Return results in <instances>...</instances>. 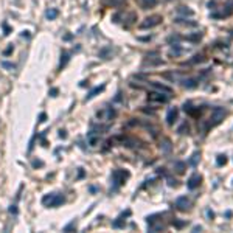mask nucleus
<instances>
[{
	"label": "nucleus",
	"instance_id": "obj_1",
	"mask_svg": "<svg viewBox=\"0 0 233 233\" xmlns=\"http://www.w3.org/2000/svg\"><path fill=\"white\" fill-rule=\"evenodd\" d=\"M227 115V112H225V109H222V107H215L213 110H212V115H210V118L207 120V123L202 126V131H204V134L210 129V128H215V126H218L222 120H224V116Z\"/></svg>",
	"mask_w": 233,
	"mask_h": 233
},
{
	"label": "nucleus",
	"instance_id": "obj_2",
	"mask_svg": "<svg viewBox=\"0 0 233 233\" xmlns=\"http://www.w3.org/2000/svg\"><path fill=\"white\" fill-rule=\"evenodd\" d=\"M129 171H124V170H113L112 171V191L118 190L121 185L126 183V180L129 179Z\"/></svg>",
	"mask_w": 233,
	"mask_h": 233
},
{
	"label": "nucleus",
	"instance_id": "obj_3",
	"mask_svg": "<svg viewBox=\"0 0 233 233\" xmlns=\"http://www.w3.org/2000/svg\"><path fill=\"white\" fill-rule=\"evenodd\" d=\"M64 201H65L64 196L59 194V193H50V194H45V196L42 197V204H44L45 207H52V208H56V207L62 205Z\"/></svg>",
	"mask_w": 233,
	"mask_h": 233
},
{
	"label": "nucleus",
	"instance_id": "obj_4",
	"mask_svg": "<svg viewBox=\"0 0 233 233\" xmlns=\"http://www.w3.org/2000/svg\"><path fill=\"white\" fill-rule=\"evenodd\" d=\"M146 222H148V230L149 231H160V230H163V227H165V224L162 221V213H155V215L148 216Z\"/></svg>",
	"mask_w": 233,
	"mask_h": 233
},
{
	"label": "nucleus",
	"instance_id": "obj_5",
	"mask_svg": "<svg viewBox=\"0 0 233 233\" xmlns=\"http://www.w3.org/2000/svg\"><path fill=\"white\" fill-rule=\"evenodd\" d=\"M115 115H116L115 109H112V107H103L101 110L97 112V118L100 121H112L115 118Z\"/></svg>",
	"mask_w": 233,
	"mask_h": 233
},
{
	"label": "nucleus",
	"instance_id": "obj_6",
	"mask_svg": "<svg viewBox=\"0 0 233 233\" xmlns=\"http://www.w3.org/2000/svg\"><path fill=\"white\" fill-rule=\"evenodd\" d=\"M163 19H162V16H151V17H146L142 23H140V28L142 30H148V28H154V27H157L159 23L162 22Z\"/></svg>",
	"mask_w": 233,
	"mask_h": 233
},
{
	"label": "nucleus",
	"instance_id": "obj_7",
	"mask_svg": "<svg viewBox=\"0 0 233 233\" xmlns=\"http://www.w3.org/2000/svg\"><path fill=\"white\" fill-rule=\"evenodd\" d=\"M100 140H101V132L100 131H95L92 129L87 132V143L92 146V148H97L100 145Z\"/></svg>",
	"mask_w": 233,
	"mask_h": 233
},
{
	"label": "nucleus",
	"instance_id": "obj_8",
	"mask_svg": "<svg viewBox=\"0 0 233 233\" xmlns=\"http://www.w3.org/2000/svg\"><path fill=\"white\" fill-rule=\"evenodd\" d=\"M148 100L151 103H166L170 100V93H162V92H151L148 95Z\"/></svg>",
	"mask_w": 233,
	"mask_h": 233
},
{
	"label": "nucleus",
	"instance_id": "obj_9",
	"mask_svg": "<svg viewBox=\"0 0 233 233\" xmlns=\"http://www.w3.org/2000/svg\"><path fill=\"white\" fill-rule=\"evenodd\" d=\"M176 208L179 210V212H186V210L190 208V199L186 197V196L177 197V201H176Z\"/></svg>",
	"mask_w": 233,
	"mask_h": 233
},
{
	"label": "nucleus",
	"instance_id": "obj_10",
	"mask_svg": "<svg viewBox=\"0 0 233 233\" xmlns=\"http://www.w3.org/2000/svg\"><path fill=\"white\" fill-rule=\"evenodd\" d=\"M201 182H202V176L196 173V174H193V176L188 179L186 186H188V190H194V188H197V186L201 185Z\"/></svg>",
	"mask_w": 233,
	"mask_h": 233
},
{
	"label": "nucleus",
	"instance_id": "obj_11",
	"mask_svg": "<svg viewBox=\"0 0 233 233\" xmlns=\"http://www.w3.org/2000/svg\"><path fill=\"white\" fill-rule=\"evenodd\" d=\"M177 113H179L177 107H171V109L168 110V113H166V123H168L170 126H173L174 121L177 120Z\"/></svg>",
	"mask_w": 233,
	"mask_h": 233
},
{
	"label": "nucleus",
	"instance_id": "obj_12",
	"mask_svg": "<svg viewBox=\"0 0 233 233\" xmlns=\"http://www.w3.org/2000/svg\"><path fill=\"white\" fill-rule=\"evenodd\" d=\"M129 215H131V210H126L124 213H121L118 218H116V221H113V224H112V225H113L115 228H120V227H123V222H124V219H126Z\"/></svg>",
	"mask_w": 233,
	"mask_h": 233
},
{
	"label": "nucleus",
	"instance_id": "obj_13",
	"mask_svg": "<svg viewBox=\"0 0 233 233\" xmlns=\"http://www.w3.org/2000/svg\"><path fill=\"white\" fill-rule=\"evenodd\" d=\"M163 64V61H162V58H151V56H148L145 61H143V67H155V65H162Z\"/></svg>",
	"mask_w": 233,
	"mask_h": 233
},
{
	"label": "nucleus",
	"instance_id": "obj_14",
	"mask_svg": "<svg viewBox=\"0 0 233 233\" xmlns=\"http://www.w3.org/2000/svg\"><path fill=\"white\" fill-rule=\"evenodd\" d=\"M151 87H152L154 90H157V92H162V93H171V92H173L171 87L163 86V84H160V82H151Z\"/></svg>",
	"mask_w": 233,
	"mask_h": 233
},
{
	"label": "nucleus",
	"instance_id": "obj_15",
	"mask_svg": "<svg viewBox=\"0 0 233 233\" xmlns=\"http://www.w3.org/2000/svg\"><path fill=\"white\" fill-rule=\"evenodd\" d=\"M138 5L143 10H149V8H154L157 5V0H138Z\"/></svg>",
	"mask_w": 233,
	"mask_h": 233
},
{
	"label": "nucleus",
	"instance_id": "obj_16",
	"mask_svg": "<svg viewBox=\"0 0 233 233\" xmlns=\"http://www.w3.org/2000/svg\"><path fill=\"white\" fill-rule=\"evenodd\" d=\"M182 86L185 89H194V87H197V79H193V78L182 79Z\"/></svg>",
	"mask_w": 233,
	"mask_h": 233
},
{
	"label": "nucleus",
	"instance_id": "obj_17",
	"mask_svg": "<svg viewBox=\"0 0 233 233\" xmlns=\"http://www.w3.org/2000/svg\"><path fill=\"white\" fill-rule=\"evenodd\" d=\"M103 90H104V86H98V87H95L93 90H90V92L87 93V97H86V101H87V100H92L93 97H97L98 93H100V92H103Z\"/></svg>",
	"mask_w": 233,
	"mask_h": 233
},
{
	"label": "nucleus",
	"instance_id": "obj_18",
	"mask_svg": "<svg viewBox=\"0 0 233 233\" xmlns=\"http://www.w3.org/2000/svg\"><path fill=\"white\" fill-rule=\"evenodd\" d=\"M58 14H59V11H58L56 8H50V10H47L45 17H47V19H50V20H53V19H56V17H58Z\"/></svg>",
	"mask_w": 233,
	"mask_h": 233
},
{
	"label": "nucleus",
	"instance_id": "obj_19",
	"mask_svg": "<svg viewBox=\"0 0 233 233\" xmlns=\"http://www.w3.org/2000/svg\"><path fill=\"white\" fill-rule=\"evenodd\" d=\"M185 168H186V165H185L183 162H176V163H174V171L179 173V174H183V173H185Z\"/></svg>",
	"mask_w": 233,
	"mask_h": 233
},
{
	"label": "nucleus",
	"instance_id": "obj_20",
	"mask_svg": "<svg viewBox=\"0 0 233 233\" xmlns=\"http://www.w3.org/2000/svg\"><path fill=\"white\" fill-rule=\"evenodd\" d=\"M126 0H104V3L109 6H121Z\"/></svg>",
	"mask_w": 233,
	"mask_h": 233
},
{
	"label": "nucleus",
	"instance_id": "obj_21",
	"mask_svg": "<svg viewBox=\"0 0 233 233\" xmlns=\"http://www.w3.org/2000/svg\"><path fill=\"white\" fill-rule=\"evenodd\" d=\"M160 149H162V152H170L171 151V142L170 140H163V143L160 145Z\"/></svg>",
	"mask_w": 233,
	"mask_h": 233
},
{
	"label": "nucleus",
	"instance_id": "obj_22",
	"mask_svg": "<svg viewBox=\"0 0 233 233\" xmlns=\"http://www.w3.org/2000/svg\"><path fill=\"white\" fill-rule=\"evenodd\" d=\"M227 163V155L225 154H219L218 157H216V165L218 166H224Z\"/></svg>",
	"mask_w": 233,
	"mask_h": 233
},
{
	"label": "nucleus",
	"instance_id": "obj_23",
	"mask_svg": "<svg viewBox=\"0 0 233 233\" xmlns=\"http://www.w3.org/2000/svg\"><path fill=\"white\" fill-rule=\"evenodd\" d=\"M204 61H205V58L202 55H196V56H193V59H190L186 64H199V62H204Z\"/></svg>",
	"mask_w": 233,
	"mask_h": 233
},
{
	"label": "nucleus",
	"instance_id": "obj_24",
	"mask_svg": "<svg viewBox=\"0 0 233 233\" xmlns=\"http://www.w3.org/2000/svg\"><path fill=\"white\" fill-rule=\"evenodd\" d=\"M199 159H201V154H199V152H194V154L191 155V159H190V165H191V166H197Z\"/></svg>",
	"mask_w": 233,
	"mask_h": 233
},
{
	"label": "nucleus",
	"instance_id": "obj_25",
	"mask_svg": "<svg viewBox=\"0 0 233 233\" xmlns=\"http://www.w3.org/2000/svg\"><path fill=\"white\" fill-rule=\"evenodd\" d=\"M68 59H70V55L68 53H62L61 55V62H59V67L62 68V67H65V64L68 62Z\"/></svg>",
	"mask_w": 233,
	"mask_h": 233
},
{
	"label": "nucleus",
	"instance_id": "obj_26",
	"mask_svg": "<svg viewBox=\"0 0 233 233\" xmlns=\"http://www.w3.org/2000/svg\"><path fill=\"white\" fill-rule=\"evenodd\" d=\"M186 39L191 40V42H199L202 39V33H196V34H191V36H186Z\"/></svg>",
	"mask_w": 233,
	"mask_h": 233
},
{
	"label": "nucleus",
	"instance_id": "obj_27",
	"mask_svg": "<svg viewBox=\"0 0 233 233\" xmlns=\"http://www.w3.org/2000/svg\"><path fill=\"white\" fill-rule=\"evenodd\" d=\"M179 13H180V14H185V16H186V14H188V16H193V14H194V11H193V10H188V6H180V8H179Z\"/></svg>",
	"mask_w": 233,
	"mask_h": 233
},
{
	"label": "nucleus",
	"instance_id": "obj_28",
	"mask_svg": "<svg viewBox=\"0 0 233 233\" xmlns=\"http://www.w3.org/2000/svg\"><path fill=\"white\" fill-rule=\"evenodd\" d=\"M188 131H190V126L186 124V121H185V123H183V124H182L179 129H177V132H179V134H188Z\"/></svg>",
	"mask_w": 233,
	"mask_h": 233
},
{
	"label": "nucleus",
	"instance_id": "obj_29",
	"mask_svg": "<svg viewBox=\"0 0 233 233\" xmlns=\"http://www.w3.org/2000/svg\"><path fill=\"white\" fill-rule=\"evenodd\" d=\"M173 225H174L176 228H182V227L186 225V222H185V221H177V219H174V221H173Z\"/></svg>",
	"mask_w": 233,
	"mask_h": 233
},
{
	"label": "nucleus",
	"instance_id": "obj_30",
	"mask_svg": "<svg viewBox=\"0 0 233 233\" xmlns=\"http://www.w3.org/2000/svg\"><path fill=\"white\" fill-rule=\"evenodd\" d=\"M2 67H5V68H10V70H14V68H16V65H14V64H11V62H5V61L2 62Z\"/></svg>",
	"mask_w": 233,
	"mask_h": 233
},
{
	"label": "nucleus",
	"instance_id": "obj_31",
	"mask_svg": "<svg viewBox=\"0 0 233 233\" xmlns=\"http://www.w3.org/2000/svg\"><path fill=\"white\" fill-rule=\"evenodd\" d=\"M168 185H170V186H177V180H176V179L168 177Z\"/></svg>",
	"mask_w": 233,
	"mask_h": 233
},
{
	"label": "nucleus",
	"instance_id": "obj_32",
	"mask_svg": "<svg viewBox=\"0 0 233 233\" xmlns=\"http://www.w3.org/2000/svg\"><path fill=\"white\" fill-rule=\"evenodd\" d=\"M72 228H75V222H72V224H68V225H65L64 227V231H70Z\"/></svg>",
	"mask_w": 233,
	"mask_h": 233
},
{
	"label": "nucleus",
	"instance_id": "obj_33",
	"mask_svg": "<svg viewBox=\"0 0 233 233\" xmlns=\"http://www.w3.org/2000/svg\"><path fill=\"white\" fill-rule=\"evenodd\" d=\"M45 120H47V115H45V113H40V115H39V121H40V123H44Z\"/></svg>",
	"mask_w": 233,
	"mask_h": 233
},
{
	"label": "nucleus",
	"instance_id": "obj_34",
	"mask_svg": "<svg viewBox=\"0 0 233 233\" xmlns=\"http://www.w3.org/2000/svg\"><path fill=\"white\" fill-rule=\"evenodd\" d=\"M10 212H11L13 215H17V208H16V205H11V207H10Z\"/></svg>",
	"mask_w": 233,
	"mask_h": 233
},
{
	"label": "nucleus",
	"instance_id": "obj_35",
	"mask_svg": "<svg viewBox=\"0 0 233 233\" xmlns=\"http://www.w3.org/2000/svg\"><path fill=\"white\" fill-rule=\"evenodd\" d=\"M11 52H13V45H10V47H8V48L5 50V55H10Z\"/></svg>",
	"mask_w": 233,
	"mask_h": 233
},
{
	"label": "nucleus",
	"instance_id": "obj_36",
	"mask_svg": "<svg viewBox=\"0 0 233 233\" xmlns=\"http://www.w3.org/2000/svg\"><path fill=\"white\" fill-rule=\"evenodd\" d=\"M20 36H22V37H30V33H28V31H22Z\"/></svg>",
	"mask_w": 233,
	"mask_h": 233
},
{
	"label": "nucleus",
	"instance_id": "obj_37",
	"mask_svg": "<svg viewBox=\"0 0 233 233\" xmlns=\"http://www.w3.org/2000/svg\"><path fill=\"white\" fill-rule=\"evenodd\" d=\"M207 215H208V218H210V219H212V218H215V215H213V212H210V210H208V212H207Z\"/></svg>",
	"mask_w": 233,
	"mask_h": 233
},
{
	"label": "nucleus",
	"instance_id": "obj_38",
	"mask_svg": "<svg viewBox=\"0 0 233 233\" xmlns=\"http://www.w3.org/2000/svg\"><path fill=\"white\" fill-rule=\"evenodd\" d=\"M50 93H52V97H56V93H58V89H53Z\"/></svg>",
	"mask_w": 233,
	"mask_h": 233
},
{
	"label": "nucleus",
	"instance_id": "obj_39",
	"mask_svg": "<svg viewBox=\"0 0 233 233\" xmlns=\"http://www.w3.org/2000/svg\"><path fill=\"white\" fill-rule=\"evenodd\" d=\"M201 230H202V227H201V225H197V227H194V228H193V231H201Z\"/></svg>",
	"mask_w": 233,
	"mask_h": 233
},
{
	"label": "nucleus",
	"instance_id": "obj_40",
	"mask_svg": "<svg viewBox=\"0 0 233 233\" xmlns=\"http://www.w3.org/2000/svg\"><path fill=\"white\" fill-rule=\"evenodd\" d=\"M59 135H61V137H62V138H65V137H67V135H65V132H64V131H61V134H59Z\"/></svg>",
	"mask_w": 233,
	"mask_h": 233
}]
</instances>
